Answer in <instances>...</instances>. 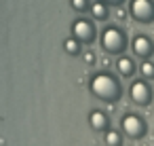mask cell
<instances>
[{"instance_id":"obj_1","label":"cell","mask_w":154,"mask_h":146,"mask_svg":"<svg viewBox=\"0 0 154 146\" xmlns=\"http://www.w3.org/2000/svg\"><path fill=\"white\" fill-rule=\"evenodd\" d=\"M89 91L101 100V102H118L122 97V89H120V83L116 81V76H112L110 72H97L91 76L89 81Z\"/></svg>"},{"instance_id":"obj_2","label":"cell","mask_w":154,"mask_h":146,"mask_svg":"<svg viewBox=\"0 0 154 146\" xmlns=\"http://www.w3.org/2000/svg\"><path fill=\"white\" fill-rule=\"evenodd\" d=\"M99 47L108 55H122L127 49V34L118 26H108L99 34Z\"/></svg>"},{"instance_id":"obj_3","label":"cell","mask_w":154,"mask_h":146,"mask_svg":"<svg viewBox=\"0 0 154 146\" xmlns=\"http://www.w3.org/2000/svg\"><path fill=\"white\" fill-rule=\"evenodd\" d=\"M129 17L137 24H152L154 0H129Z\"/></svg>"},{"instance_id":"obj_4","label":"cell","mask_w":154,"mask_h":146,"mask_svg":"<svg viewBox=\"0 0 154 146\" xmlns=\"http://www.w3.org/2000/svg\"><path fill=\"white\" fill-rule=\"evenodd\" d=\"M72 36L78 38L82 45H91L95 43V36H97V30H95V24L91 19H85V17H78L72 21Z\"/></svg>"},{"instance_id":"obj_5","label":"cell","mask_w":154,"mask_h":146,"mask_svg":"<svg viewBox=\"0 0 154 146\" xmlns=\"http://www.w3.org/2000/svg\"><path fill=\"white\" fill-rule=\"evenodd\" d=\"M120 125H122V131L133 138V140H139L143 138L146 133V121L139 116V114H133V112H127L122 119H120Z\"/></svg>"},{"instance_id":"obj_6","label":"cell","mask_w":154,"mask_h":146,"mask_svg":"<svg viewBox=\"0 0 154 146\" xmlns=\"http://www.w3.org/2000/svg\"><path fill=\"white\" fill-rule=\"evenodd\" d=\"M129 97H131V102L137 104V106H148L150 100H152V89H150L148 81H146V78L133 81L131 87H129Z\"/></svg>"},{"instance_id":"obj_7","label":"cell","mask_w":154,"mask_h":146,"mask_svg":"<svg viewBox=\"0 0 154 146\" xmlns=\"http://www.w3.org/2000/svg\"><path fill=\"white\" fill-rule=\"evenodd\" d=\"M131 51L135 57H141V59H150L154 55V40L148 36V34H137L133 36L131 40Z\"/></svg>"},{"instance_id":"obj_8","label":"cell","mask_w":154,"mask_h":146,"mask_svg":"<svg viewBox=\"0 0 154 146\" xmlns=\"http://www.w3.org/2000/svg\"><path fill=\"white\" fill-rule=\"evenodd\" d=\"M114 66H116V72H118L120 76H125V78H131L133 72H135V64H133V59L127 57V55H118V59H116Z\"/></svg>"},{"instance_id":"obj_9","label":"cell","mask_w":154,"mask_h":146,"mask_svg":"<svg viewBox=\"0 0 154 146\" xmlns=\"http://www.w3.org/2000/svg\"><path fill=\"white\" fill-rule=\"evenodd\" d=\"M89 125L95 129V131H103L108 127V114H103L101 110H93L89 114Z\"/></svg>"},{"instance_id":"obj_10","label":"cell","mask_w":154,"mask_h":146,"mask_svg":"<svg viewBox=\"0 0 154 146\" xmlns=\"http://www.w3.org/2000/svg\"><path fill=\"white\" fill-rule=\"evenodd\" d=\"M89 11H91V15H93V19H97V21H106L108 17H110V11H108V5H103V2H99V0H95V2L89 7Z\"/></svg>"},{"instance_id":"obj_11","label":"cell","mask_w":154,"mask_h":146,"mask_svg":"<svg viewBox=\"0 0 154 146\" xmlns=\"http://www.w3.org/2000/svg\"><path fill=\"white\" fill-rule=\"evenodd\" d=\"M80 47H82V43H80L78 38H74V36H70V38L63 40V51H66L68 55H80V53H82Z\"/></svg>"},{"instance_id":"obj_12","label":"cell","mask_w":154,"mask_h":146,"mask_svg":"<svg viewBox=\"0 0 154 146\" xmlns=\"http://www.w3.org/2000/svg\"><path fill=\"white\" fill-rule=\"evenodd\" d=\"M139 72L146 81H154V62L152 59H143L139 66Z\"/></svg>"},{"instance_id":"obj_13","label":"cell","mask_w":154,"mask_h":146,"mask_svg":"<svg viewBox=\"0 0 154 146\" xmlns=\"http://www.w3.org/2000/svg\"><path fill=\"white\" fill-rule=\"evenodd\" d=\"M70 7H72L76 13H85V11H89L91 2H89V0H70Z\"/></svg>"},{"instance_id":"obj_14","label":"cell","mask_w":154,"mask_h":146,"mask_svg":"<svg viewBox=\"0 0 154 146\" xmlns=\"http://www.w3.org/2000/svg\"><path fill=\"white\" fill-rule=\"evenodd\" d=\"M106 144H108V146H120V144H122L120 133H118V131H108V133H106Z\"/></svg>"},{"instance_id":"obj_15","label":"cell","mask_w":154,"mask_h":146,"mask_svg":"<svg viewBox=\"0 0 154 146\" xmlns=\"http://www.w3.org/2000/svg\"><path fill=\"white\" fill-rule=\"evenodd\" d=\"M82 62H85L87 66H95L97 57H95V53H93V51H87V53H82Z\"/></svg>"},{"instance_id":"obj_16","label":"cell","mask_w":154,"mask_h":146,"mask_svg":"<svg viewBox=\"0 0 154 146\" xmlns=\"http://www.w3.org/2000/svg\"><path fill=\"white\" fill-rule=\"evenodd\" d=\"M99 2H103V5H108V7H120L125 0H99Z\"/></svg>"},{"instance_id":"obj_17","label":"cell","mask_w":154,"mask_h":146,"mask_svg":"<svg viewBox=\"0 0 154 146\" xmlns=\"http://www.w3.org/2000/svg\"><path fill=\"white\" fill-rule=\"evenodd\" d=\"M125 17H127V13H125L122 9H118V11H116V19H120V21H122Z\"/></svg>"}]
</instances>
